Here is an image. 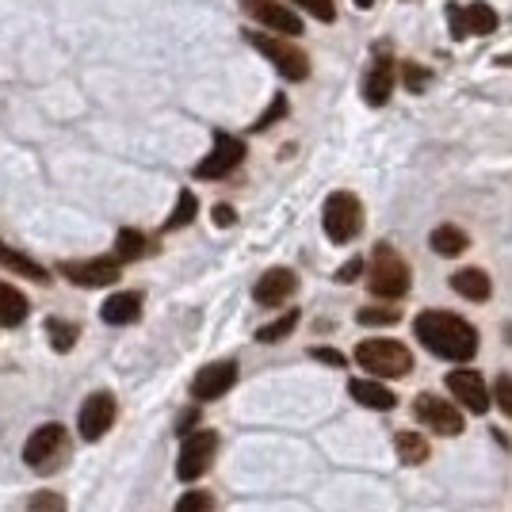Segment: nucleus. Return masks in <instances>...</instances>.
Instances as JSON below:
<instances>
[{
    "label": "nucleus",
    "instance_id": "nucleus-29",
    "mask_svg": "<svg viewBox=\"0 0 512 512\" xmlns=\"http://www.w3.org/2000/svg\"><path fill=\"white\" fill-rule=\"evenodd\" d=\"M211 509H214V497L207 490H192L176 501V512H211Z\"/></svg>",
    "mask_w": 512,
    "mask_h": 512
},
{
    "label": "nucleus",
    "instance_id": "nucleus-10",
    "mask_svg": "<svg viewBox=\"0 0 512 512\" xmlns=\"http://www.w3.org/2000/svg\"><path fill=\"white\" fill-rule=\"evenodd\" d=\"M448 23H451V39H470V35H490L497 31V12L490 4H451L448 8Z\"/></svg>",
    "mask_w": 512,
    "mask_h": 512
},
{
    "label": "nucleus",
    "instance_id": "nucleus-38",
    "mask_svg": "<svg viewBox=\"0 0 512 512\" xmlns=\"http://www.w3.org/2000/svg\"><path fill=\"white\" fill-rule=\"evenodd\" d=\"M192 425H199V409H184V413H180V432H184V436H192Z\"/></svg>",
    "mask_w": 512,
    "mask_h": 512
},
{
    "label": "nucleus",
    "instance_id": "nucleus-11",
    "mask_svg": "<svg viewBox=\"0 0 512 512\" xmlns=\"http://www.w3.org/2000/svg\"><path fill=\"white\" fill-rule=\"evenodd\" d=\"M448 390H451V398H455L459 406L470 409V413H478V417L490 409V386L482 383V375H478V371H467V367L451 371Z\"/></svg>",
    "mask_w": 512,
    "mask_h": 512
},
{
    "label": "nucleus",
    "instance_id": "nucleus-24",
    "mask_svg": "<svg viewBox=\"0 0 512 512\" xmlns=\"http://www.w3.org/2000/svg\"><path fill=\"white\" fill-rule=\"evenodd\" d=\"M394 448H398V459H402L406 467H417V463L428 459V440L417 436V432H398V436H394Z\"/></svg>",
    "mask_w": 512,
    "mask_h": 512
},
{
    "label": "nucleus",
    "instance_id": "nucleus-39",
    "mask_svg": "<svg viewBox=\"0 0 512 512\" xmlns=\"http://www.w3.org/2000/svg\"><path fill=\"white\" fill-rule=\"evenodd\" d=\"M360 272H363V260H348L341 272H337V279H341V283H348V279H356Z\"/></svg>",
    "mask_w": 512,
    "mask_h": 512
},
{
    "label": "nucleus",
    "instance_id": "nucleus-2",
    "mask_svg": "<svg viewBox=\"0 0 512 512\" xmlns=\"http://www.w3.org/2000/svg\"><path fill=\"white\" fill-rule=\"evenodd\" d=\"M409 283H413V276H409L406 256L398 253L394 245L379 241L375 253H371V268H367V287H371V295L383 302H398L409 295Z\"/></svg>",
    "mask_w": 512,
    "mask_h": 512
},
{
    "label": "nucleus",
    "instance_id": "nucleus-19",
    "mask_svg": "<svg viewBox=\"0 0 512 512\" xmlns=\"http://www.w3.org/2000/svg\"><path fill=\"white\" fill-rule=\"evenodd\" d=\"M451 287H455V295H463L467 302H486L493 295V283L482 268H459L451 276Z\"/></svg>",
    "mask_w": 512,
    "mask_h": 512
},
{
    "label": "nucleus",
    "instance_id": "nucleus-18",
    "mask_svg": "<svg viewBox=\"0 0 512 512\" xmlns=\"http://www.w3.org/2000/svg\"><path fill=\"white\" fill-rule=\"evenodd\" d=\"M348 394L360 402V406H367V409H394L398 406V398H394V390L390 386H383V383H375V379H352L348 383Z\"/></svg>",
    "mask_w": 512,
    "mask_h": 512
},
{
    "label": "nucleus",
    "instance_id": "nucleus-23",
    "mask_svg": "<svg viewBox=\"0 0 512 512\" xmlns=\"http://www.w3.org/2000/svg\"><path fill=\"white\" fill-rule=\"evenodd\" d=\"M27 299H23L16 287H8V283H0V325H23L27 318Z\"/></svg>",
    "mask_w": 512,
    "mask_h": 512
},
{
    "label": "nucleus",
    "instance_id": "nucleus-36",
    "mask_svg": "<svg viewBox=\"0 0 512 512\" xmlns=\"http://www.w3.org/2000/svg\"><path fill=\"white\" fill-rule=\"evenodd\" d=\"M310 356H314V360H321V363H333V367H344V356H341V352H333V348H314Z\"/></svg>",
    "mask_w": 512,
    "mask_h": 512
},
{
    "label": "nucleus",
    "instance_id": "nucleus-33",
    "mask_svg": "<svg viewBox=\"0 0 512 512\" xmlns=\"http://www.w3.org/2000/svg\"><path fill=\"white\" fill-rule=\"evenodd\" d=\"M493 402L501 406L505 417H512V375H501V379L493 383Z\"/></svg>",
    "mask_w": 512,
    "mask_h": 512
},
{
    "label": "nucleus",
    "instance_id": "nucleus-32",
    "mask_svg": "<svg viewBox=\"0 0 512 512\" xmlns=\"http://www.w3.org/2000/svg\"><path fill=\"white\" fill-rule=\"evenodd\" d=\"M291 4H299L302 12L318 16L321 23H333V20H337V4H333V0H291Z\"/></svg>",
    "mask_w": 512,
    "mask_h": 512
},
{
    "label": "nucleus",
    "instance_id": "nucleus-9",
    "mask_svg": "<svg viewBox=\"0 0 512 512\" xmlns=\"http://www.w3.org/2000/svg\"><path fill=\"white\" fill-rule=\"evenodd\" d=\"M413 413H417L421 425H428L440 436H459L463 432V413L451 406L448 398H440V394H417Z\"/></svg>",
    "mask_w": 512,
    "mask_h": 512
},
{
    "label": "nucleus",
    "instance_id": "nucleus-12",
    "mask_svg": "<svg viewBox=\"0 0 512 512\" xmlns=\"http://www.w3.org/2000/svg\"><path fill=\"white\" fill-rule=\"evenodd\" d=\"M234 383H237V363L234 360L207 363V367L192 379V398L195 402H214V398H222Z\"/></svg>",
    "mask_w": 512,
    "mask_h": 512
},
{
    "label": "nucleus",
    "instance_id": "nucleus-4",
    "mask_svg": "<svg viewBox=\"0 0 512 512\" xmlns=\"http://www.w3.org/2000/svg\"><path fill=\"white\" fill-rule=\"evenodd\" d=\"M245 39L253 43L256 54H264L268 62L276 65L279 77L287 81H306L310 77V58L299 43H287V39H276V35H264V31H245Z\"/></svg>",
    "mask_w": 512,
    "mask_h": 512
},
{
    "label": "nucleus",
    "instance_id": "nucleus-3",
    "mask_svg": "<svg viewBox=\"0 0 512 512\" xmlns=\"http://www.w3.org/2000/svg\"><path fill=\"white\" fill-rule=\"evenodd\" d=\"M356 363L363 371H371L375 379H402L413 371V356L402 341H386V337H375V341H360L356 344Z\"/></svg>",
    "mask_w": 512,
    "mask_h": 512
},
{
    "label": "nucleus",
    "instance_id": "nucleus-37",
    "mask_svg": "<svg viewBox=\"0 0 512 512\" xmlns=\"http://www.w3.org/2000/svg\"><path fill=\"white\" fill-rule=\"evenodd\" d=\"M214 222H218V226H234L237 211L234 207H226V203H218V207H214Z\"/></svg>",
    "mask_w": 512,
    "mask_h": 512
},
{
    "label": "nucleus",
    "instance_id": "nucleus-7",
    "mask_svg": "<svg viewBox=\"0 0 512 512\" xmlns=\"http://www.w3.org/2000/svg\"><path fill=\"white\" fill-rule=\"evenodd\" d=\"M58 272H62L69 283H77V287H111V283H119V276H123V260H115V256L65 260Z\"/></svg>",
    "mask_w": 512,
    "mask_h": 512
},
{
    "label": "nucleus",
    "instance_id": "nucleus-30",
    "mask_svg": "<svg viewBox=\"0 0 512 512\" xmlns=\"http://www.w3.org/2000/svg\"><path fill=\"white\" fill-rule=\"evenodd\" d=\"M27 512H65V497L54 490H43L35 493L31 501H27Z\"/></svg>",
    "mask_w": 512,
    "mask_h": 512
},
{
    "label": "nucleus",
    "instance_id": "nucleus-22",
    "mask_svg": "<svg viewBox=\"0 0 512 512\" xmlns=\"http://www.w3.org/2000/svg\"><path fill=\"white\" fill-rule=\"evenodd\" d=\"M428 245H432V253L440 256H463L470 249V237L459 226H436L432 237H428Z\"/></svg>",
    "mask_w": 512,
    "mask_h": 512
},
{
    "label": "nucleus",
    "instance_id": "nucleus-31",
    "mask_svg": "<svg viewBox=\"0 0 512 512\" xmlns=\"http://www.w3.org/2000/svg\"><path fill=\"white\" fill-rule=\"evenodd\" d=\"M356 318H360L363 325H394V321H398V310H394V306H363Z\"/></svg>",
    "mask_w": 512,
    "mask_h": 512
},
{
    "label": "nucleus",
    "instance_id": "nucleus-34",
    "mask_svg": "<svg viewBox=\"0 0 512 512\" xmlns=\"http://www.w3.org/2000/svg\"><path fill=\"white\" fill-rule=\"evenodd\" d=\"M402 73H406V88H409V92H417V88L428 85V69H421V65H406Z\"/></svg>",
    "mask_w": 512,
    "mask_h": 512
},
{
    "label": "nucleus",
    "instance_id": "nucleus-26",
    "mask_svg": "<svg viewBox=\"0 0 512 512\" xmlns=\"http://www.w3.org/2000/svg\"><path fill=\"white\" fill-rule=\"evenodd\" d=\"M295 325H299V310H287V314H283V318H276L272 325L256 329V341L276 344V341H283V337H291V333H295Z\"/></svg>",
    "mask_w": 512,
    "mask_h": 512
},
{
    "label": "nucleus",
    "instance_id": "nucleus-25",
    "mask_svg": "<svg viewBox=\"0 0 512 512\" xmlns=\"http://www.w3.org/2000/svg\"><path fill=\"white\" fill-rule=\"evenodd\" d=\"M46 337H50V348H54V352H69V348L77 344V337H81V329L65 318H50L46 321Z\"/></svg>",
    "mask_w": 512,
    "mask_h": 512
},
{
    "label": "nucleus",
    "instance_id": "nucleus-1",
    "mask_svg": "<svg viewBox=\"0 0 512 512\" xmlns=\"http://www.w3.org/2000/svg\"><path fill=\"white\" fill-rule=\"evenodd\" d=\"M417 341L425 344L436 360L467 363L478 352V329L467 318L451 314V310H425L413 321Z\"/></svg>",
    "mask_w": 512,
    "mask_h": 512
},
{
    "label": "nucleus",
    "instance_id": "nucleus-16",
    "mask_svg": "<svg viewBox=\"0 0 512 512\" xmlns=\"http://www.w3.org/2000/svg\"><path fill=\"white\" fill-rule=\"evenodd\" d=\"M115 398L111 394H92L85 406H81V417H77V428H81V436L85 440H104V432L115 425Z\"/></svg>",
    "mask_w": 512,
    "mask_h": 512
},
{
    "label": "nucleus",
    "instance_id": "nucleus-35",
    "mask_svg": "<svg viewBox=\"0 0 512 512\" xmlns=\"http://www.w3.org/2000/svg\"><path fill=\"white\" fill-rule=\"evenodd\" d=\"M283 111H287V100H283V96H276V100H272V111H268V115H264V119H260V123H256V130L272 127V123H276L279 115H283Z\"/></svg>",
    "mask_w": 512,
    "mask_h": 512
},
{
    "label": "nucleus",
    "instance_id": "nucleus-15",
    "mask_svg": "<svg viewBox=\"0 0 512 512\" xmlns=\"http://www.w3.org/2000/svg\"><path fill=\"white\" fill-rule=\"evenodd\" d=\"M65 448V428L62 425H43L31 432V440H27V448H23V463L27 467H50Z\"/></svg>",
    "mask_w": 512,
    "mask_h": 512
},
{
    "label": "nucleus",
    "instance_id": "nucleus-13",
    "mask_svg": "<svg viewBox=\"0 0 512 512\" xmlns=\"http://www.w3.org/2000/svg\"><path fill=\"white\" fill-rule=\"evenodd\" d=\"M256 23H264V27H272L279 35H302V20L287 8V4H279V0H237Z\"/></svg>",
    "mask_w": 512,
    "mask_h": 512
},
{
    "label": "nucleus",
    "instance_id": "nucleus-14",
    "mask_svg": "<svg viewBox=\"0 0 512 512\" xmlns=\"http://www.w3.org/2000/svg\"><path fill=\"white\" fill-rule=\"evenodd\" d=\"M390 92H394V58H390V50H375L367 77H363V100L371 107H383Z\"/></svg>",
    "mask_w": 512,
    "mask_h": 512
},
{
    "label": "nucleus",
    "instance_id": "nucleus-27",
    "mask_svg": "<svg viewBox=\"0 0 512 512\" xmlns=\"http://www.w3.org/2000/svg\"><path fill=\"white\" fill-rule=\"evenodd\" d=\"M195 214H199V199L192 192H180L176 199V211L165 218V230H184L188 222H195Z\"/></svg>",
    "mask_w": 512,
    "mask_h": 512
},
{
    "label": "nucleus",
    "instance_id": "nucleus-40",
    "mask_svg": "<svg viewBox=\"0 0 512 512\" xmlns=\"http://www.w3.org/2000/svg\"><path fill=\"white\" fill-rule=\"evenodd\" d=\"M352 4H356V8H371V4H375V0H352Z\"/></svg>",
    "mask_w": 512,
    "mask_h": 512
},
{
    "label": "nucleus",
    "instance_id": "nucleus-17",
    "mask_svg": "<svg viewBox=\"0 0 512 512\" xmlns=\"http://www.w3.org/2000/svg\"><path fill=\"white\" fill-rule=\"evenodd\" d=\"M295 291H299V276H295L291 268H268L264 276L256 279L253 299L260 302V306H283Z\"/></svg>",
    "mask_w": 512,
    "mask_h": 512
},
{
    "label": "nucleus",
    "instance_id": "nucleus-6",
    "mask_svg": "<svg viewBox=\"0 0 512 512\" xmlns=\"http://www.w3.org/2000/svg\"><path fill=\"white\" fill-rule=\"evenodd\" d=\"M214 455H218V432H192V436H184V444H180V459H176V478L180 482H195V478H203L207 470H211Z\"/></svg>",
    "mask_w": 512,
    "mask_h": 512
},
{
    "label": "nucleus",
    "instance_id": "nucleus-28",
    "mask_svg": "<svg viewBox=\"0 0 512 512\" xmlns=\"http://www.w3.org/2000/svg\"><path fill=\"white\" fill-rule=\"evenodd\" d=\"M146 249L150 245H146V237L138 234V230H123V234L115 237V260H138Z\"/></svg>",
    "mask_w": 512,
    "mask_h": 512
},
{
    "label": "nucleus",
    "instance_id": "nucleus-5",
    "mask_svg": "<svg viewBox=\"0 0 512 512\" xmlns=\"http://www.w3.org/2000/svg\"><path fill=\"white\" fill-rule=\"evenodd\" d=\"M321 226L333 245H348L356 241L363 230V203L352 192H333L325 199V211H321Z\"/></svg>",
    "mask_w": 512,
    "mask_h": 512
},
{
    "label": "nucleus",
    "instance_id": "nucleus-8",
    "mask_svg": "<svg viewBox=\"0 0 512 512\" xmlns=\"http://www.w3.org/2000/svg\"><path fill=\"white\" fill-rule=\"evenodd\" d=\"M245 161V142L234 134H214V150L195 165V180H222Z\"/></svg>",
    "mask_w": 512,
    "mask_h": 512
},
{
    "label": "nucleus",
    "instance_id": "nucleus-21",
    "mask_svg": "<svg viewBox=\"0 0 512 512\" xmlns=\"http://www.w3.org/2000/svg\"><path fill=\"white\" fill-rule=\"evenodd\" d=\"M0 264L8 268V272H16V276L23 279H35V283H46L50 279V272H46L39 260H31L27 253H20V249H12L8 241H0Z\"/></svg>",
    "mask_w": 512,
    "mask_h": 512
},
{
    "label": "nucleus",
    "instance_id": "nucleus-20",
    "mask_svg": "<svg viewBox=\"0 0 512 512\" xmlns=\"http://www.w3.org/2000/svg\"><path fill=\"white\" fill-rule=\"evenodd\" d=\"M142 314V295H134V291H119V295H111V299L100 306V318L107 325H130V321Z\"/></svg>",
    "mask_w": 512,
    "mask_h": 512
}]
</instances>
